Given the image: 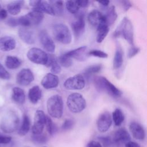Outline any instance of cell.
<instances>
[{"instance_id": "6da1fadb", "label": "cell", "mask_w": 147, "mask_h": 147, "mask_svg": "<svg viewBox=\"0 0 147 147\" xmlns=\"http://www.w3.org/2000/svg\"><path fill=\"white\" fill-rule=\"evenodd\" d=\"M93 82L96 89L99 92H106L109 95L115 98L120 97L122 94L120 90L104 76H95Z\"/></svg>"}, {"instance_id": "7a4b0ae2", "label": "cell", "mask_w": 147, "mask_h": 147, "mask_svg": "<svg viewBox=\"0 0 147 147\" xmlns=\"http://www.w3.org/2000/svg\"><path fill=\"white\" fill-rule=\"evenodd\" d=\"M114 36L115 37H122L133 46V27L130 20L126 17L123 18L118 27L114 31Z\"/></svg>"}, {"instance_id": "3957f363", "label": "cell", "mask_w": 147, "mask_h": 147, "mask_svg": "<svg viewBox=\"0 0 147 147\" xmlns=\"http://www.w3.org/2000/svg\"><path fill=\"white\" fill-rule=\"evenodd\" d=\"M47 109L49 115L54 118H60L63 114V100L57 94L49 97L47 102Z\"/></svg>"}, {"instance_id": "277c9868", "label": "cell", "mask_w": 147, "mask_h": 147, "mask_svg": "<svg viewBox=\"0 0 147 147\" xmlns=\"http://www.w3.org/2000/svg\"><path fill=\"white\" fill-rule=\"evenodd\" d=\"M44 17V13L36 8H33L31 11L25 16L17 18L18 25L28 28L30 26L40 24Z\"/></svg>"}, {"instance_id": "5b68a950", "label": "cell", "mask_w": 147, "mask_h": 147, "mask_svg": "<svg viewBox=\"0 0 147 147\" xmlns=\"http://www.w3.org/2000/svg\"><path fill=\"white\" fill-rule=\"evenodd\" d=\"M67 105L71 112L79 113L86 108V101L82 94L74 92L68 95L67 99Z\"/></svg>"}, {"instance_id": "8992f818", "label": "cell", "mask_w": 147, "mask_h": 147, "mask_svg": "<svg viewBox=\"0 0 147 147\" xmlns=\"http://www.w3.org/2000/svg\"><path fill=\"white\" fill-rule=\"evenodd\" d=\"M53 34L55 38L63 44H68L72 41V35L68 27L62 23L55 25L53 27Z\"/></svg>"}, {"instance_id": "52a82bcc", "label": "cell", "mask_w": 147, "mask_h": 147, "mask_svg": "<svg viewBox=\"0 0 147 147\" xmlns=\"http://www.w3.org/2000/svg\"><path fill=\"white\" fill-rule=\"evenodd\" d=\"M19 125V118L14 111L8 112L2 119L1 129L5 133H12L17 129Z\"/></svg>"}, {"instance_id": "ba28073f", "label": "cell", "mask_w": 147, "mask_h": 147, "mask_svg": "<svg viewBox=\"0 0 147 147\" xmlns=\"http://www.w3.org/2000/svg\"><path fill=\"white\" fill-rule=\"evenodd\" d=\"M27 57L33 63L45 65L48 60V55L42 49L35 47L28 51Z\"/></svg>"}, {"instance_id": "9c48e42d", "label": "cell", "mask_w": 147, "mask_h": 147, "mask_svg": "<svg viewBox=\"0 0 147 147\" xmlns=\"http://www.w3.org/2000/svg\"><path fill=\"white\" fill-rule=\"evenodd\" d=\"M63 85L67 90H79L84 88L86 85V82L83 75L77 74L66 79Z\"/></svg>"}, {"instance_id": "30bf717a", "label": "cell", "mask_w": 147, "mask_h": 147, "mask_svg": "<svg viewBox=\"0 0 147 147\" xmlns=\"http://www.w3.org/2000/svg\"><path fill=\"white\" fill-rule=\"evenodd\" d=\"M47 115L43 111L38 110L35 112L33 125L32 127L33 134H39L42 133L46 123Z\"/></svg>"}, {"instance_id": "8fae6325", "label": "cell", "mask_w": 147, "mask_h": 147, "mask_svg": "<svg viewBox=\"0 0 147 147\" xmlns=\"http://www.w3.org/2000/svg\"><path fill=\"white\" fill-rule=\"evenodd\" d=\"M112 123V119L110 113L105 111L98 117L96 121V126L100 133L106 132L110 127Z\"/></svg>"}, {"instance_id": "7c38bea8", "label": "cell", "mask_w": 147, "mask_h": 147, "mask_svg": "<svg viewBox=\"0 0 147 147\" xmlns=\"http://www.w3.org/2000/svg\"><path fill=\"white\" fill-rule=\"evenodd\" d=\"M38 37L41 45L45 51L51 53L54 52L55 50V44L48 33L45 30L40 31Z\"/></svg>"}, {"instance_id": "4fadbf2b", "label": "cell", "mask_w": 147, "mask_h": 147, "mask_svg": "<svg viewBox=\"0 0 147 147\" xmlns=\"http://www.w3.org/2000/svg\"><path fill=\"white\" fill-rule=\"evenodd\" d=\"M71 26L75 37L79 38L81 37L85 30L84 14L83 13H79L77 16L76 20L72 23Z\"/></svg>"}, {"instance_id": "5bb4252c", "label": "cell", "mask_w": 147, "mask_h": 147, "mask_svg": "<svg viewBox=\"0 0 147 147\" xmlns=\"http://www.w3.org/2000/svg\"><path fill=\"white\" fill-rule=\"evenodd\" d=\"M34 80V75L30 69L24 68L17 74V83L22 86H28Z\"/></svg>"}, {"instance_id": "9a60e30c", "label": "cell", "mask_w": 147, "mask_h": 147, "mask_svg": "<svg viewBox=\"0 0 147 147\" xmlns=\"http://www.w3.org/2000/svg\"><path fill=\"white\" fill-rule=\"evenodd\" d=\"M41 83L45 89H52L58 86L59 79L56 75L52 73H48L42 78Z\"/></svg>"}, {"instance_id": "2e32d148", "label": "cell", "mask_w": 147, "mask_h": 147, "mask_svg": "<svg viewBox=\"0 0 147 147\" xmlns=\"http://www.w3.org/2000/svg\"><path fill=\"white\" fill-rule=\"evenodd\" d=\"M87 49V48L86 46L80 47L65 53V55L71 59L74 58L76 60L83 61L86 60L88 55Z\"/></svg>"}, {"instance_id": "e0dca14e", "label": "cell", "mask_w": 147, "mask_h": 147, "mask_svg": "<svg viewBox=\"0 0 147 147\" xmlns=\"http://www.w3.org/2000/svg\"><path fill=\"white\" fill-rule=\"evenodd\" d=\"M18 36L24 42L28 44H33L35 42L34 33L28 28H20L18 30Z\"/></svg>"}, {"instance_id": "ac0fdd59", "label": "cell", "mask_w": 147, "mask_h": 147, "mask_svg": "<svg viewBox=\"0 0 147 147\" xmlns=\"http://www.w3.org/2000/svg\"><path fill=\"white\" fill-rule=\"evenodd\" d=\"M129 130L133 137L138 140H143L145 137V132L142 126L137 122H132L129 125Z\"/></svg>"}, {"instance_id": "d6986e66", "label": "cell", "mask_w": 147, "mask_h": 147, "mask_svg": "<svg viewBox=\"0 0 147 147\" xmlns=\"http://www.w3.org/2000/svg\"><path fill=\"white\" fill-rule=\"evenodd\" d=\"M87 20L88 23L93 26H98L101 22L106 23L104 15L96 10H93L89 13Z\"/></svg>"}, {"instance_id": "ffe728a7", "label": "cell", "mask_w": 147, "mask_h": 147, "mask_svg": "<svg viewBox=\"0 0 147 147\" xmlns=\"http://www.w3.org/2000/svg\"><path fill=\"white\" fill-rule=\"evenodd\" d=\"M113 140L117 143H127L130 141L131 137L125 128H120L114 133Z\"/></svg>"}, {"instance_id": "44dd1931", "label": "cell", "mask_w": 147, "mask_h": 147, "mask_svg": "<svg viewBox=\"0 0 147 147\" xmlns=\"http://www.w3.org/2000/svg\"><path fill=\"white\" fill-rule=\"evenodd\" d=\"M16 42L15 40L10 36H4L0 38V49L4 52H7L14 49Z\"/></svg>"}, {"instance_id": "7402d4cb", "label": "cell", "mask_w": 147, "mask_h": 147, "mask_svg": "<svg viewBox=\"0 0 147 147\" xmlns=\"http://www.w3.org/2000/svg\"><path fill=\"white\" fill-rule=\"evenodd\" d=\"M42 93L39 86H34L29 89L28 98L30 102L33 104H36L41 98Z\"/></svg>"}, {"instance_id": "603a6c76", "label": "cell", "mask_w": 147, "mask_h": 147, "mask_svg": "<svg viewBox=\"0 0 147 147\" xmlns=\"http://www.w3.org/2000/svg\"><path fill=\"white\" fill-rule=\"evenodd\" d=\"M109 31V26L105 22H101L97 26L96 42L101 43L107 36Z\"/></svg>"}, {"instance_id": "cb8c5ba5", "label": "cell", "mask_w": 147, "mask_h": 147, "mask_svg": "<svg viewBox=\"0 0 147 147\" xmlns=\"http://www.w3.org/2000/svg\"><path fill=\"white\" fill-rule=\"evenodd\" d=\"M123 61V52L122 49L119 45H118L114 54L113 59L114 69H119L121 67Z\"/></svg>"}, {"instance_id": "d4e9b609", "label": "cell", "mask_w": 147, "mask_h": 147, "mask_svg": "<svg viewBox=\"0 0 147 147\" xmlns=\"http://www.w3.org/2000/svg\"><path fill=\"white\" fill-rule=\"evenodd\" d=\"M12 98L14 101L18 104H23L25 101V94L24 91L20 87H14L13 88Z\"/></svg>"}, {"instance_id": "484cf974", "label": "cell", "mask_w": 147, "mask_h": 147, "mask_svg": "<svg viewBox=\"0 0 147 147\" xmlns=\"http://www.w3.org/2000/svg\"><path fill=\"white\" fill-rule=\"evenodd\" d=\"M46 65L51 67V71L53 74L56 75L61 72V67L53 55H48V60Z\"/></svg>"}, {"instance_id": "4316f807", "label": "cell", "mask_w": 147, "mask_h": 147, "mask_svg": "<svg viewBox=\"0 0 147 147\" xmlns=\"http://www.w3.org/2000/svg\"><path fill=\"white\" fill-rule=\"evenodd\" d=\"M30 127V121L28 115L24 114L22 118L21 125L18 129V133L21 136L26 135L29 131Z\"/></svg>"}, {"instance_id": "83f0119b", "label": "cell", "mask_w": 147, "mask_h": 147, "mask_svg": "<svg viewBox=\"0 0 147 147\" xmlns=\"http://www.w3.org/2000/svg\"><path fill=\"white\" fill-rule=\"evenodd\" d=\"M24 1H16L9 3L7 6V10L9 13L12 15H17L21 11L23 6Z\"/></svg>"}, {"instance_id": "f1b7e54d", "label": "cell", "mask_w": 147, "mask_h": 147, "mask_svg": "<svg viewBox=\"0 0 147 147\" xmlns=\"http://www.w3.org/2000/svg\"><path fill=\"white\" fill-rule=\"evenodd\" d=\"M106 24L109 26L111 25L117 18V14L115 8L114 6H111L107 10V13L104 15Z\"/></svg>"}, {"instance_id": "f546056e", "label": "cell", "mask_w": 147, "mask_h": 147, "mask_svg": "<svg viewBox=\"0 0 147 147\" xmlns=\"http://www.w3.org/2000/svg\"><path fill=\"white\" fill-rule=\"evenodd\" d=\"M21 60L15 56H7L5 60V64L7 68L11 69H16L21 65Z\"/></svg>"}, {"instance_id": "4dcf8cb0", "label": "cell", "mask_w": 147, "mask_h": 147, "mask_svg": "<svg viewBox=\"0 0 147 147\" xmlns=\"http://www.w3.org/2000/svg\"><path fill=\"white\" fill-rule=\"evenodd\" d=\"M48 2L51 5L55 15L61 16L63 14L64 5L62 1H51Z\"/></svg>"}, {"instance_id": "1f68e13d", "label": "cell", "mask_w": 147, "mask_h": 147, "mask_svg": "<svg viewBox=\"0 0 147 147\" xmlns=\"http://www.w3.org/2000/svg\"><path fill=\"white\" fill-rule=\"evenodd\" d=\"M113 120L117 126H120L125 119V116L120 109H115L112 114Z\"/></svg>"}, {"instance_id": "d6a6232c", "label": "cell", "mask_w": 147, "mask_h": 147, "mask_svg": "<svg viewBox=\"0 0 147 147\" xmlns=\"http://www.w3.org/2000/svg\"><path fill=\"white\" fill-rule=\"evenodd\" d=\"M36 8L38 9L41 11H42L43 13H46L48 14H49L51 16H55L53 9L48 2L41 1L38 6Z\"/></svg>"}, {"instance_id": "836d02e7", "label": "cell", "mask_w": 147, "mask_h": 147, "mask_svg": "<svg viewBox=\"0 0 147 147\" xmlns=\"http://www.w3.org/2000/svg\"><path fill=\"white\" fill-rule=\"evenodd\" d=\"M58 63L60 64V65L65 67V68H68L71 67L72 64V59L66 56L65 53L60 55L58 58Z\"/></svg>"}, {"instance_id": "e575fe53", "label": "cell", "mask_w": 147, "mask_h": 147, "mask_svg": "<svg viewBox=\"0 0 147 147\" xmlns=\"http://www.w3.org/2000/svg\"><path fill=\"white\" fill-rule=\"evenodd\" d=\"M65 6L67 10L72 14H76L79 9L76 1H67L65 3Z\"/></svg>"}, {"instance_id": "d590c367", "label": "cell", "mask_w": 147, "mask_h": 147, "mask_svg": "<svg viewBox=\"0 0 147 147\" xmlns=\"http://www.w3.org/2000/svg\"><path fill=\"white\" fill-rule=\"evenodd\" d=\"M45 126L47 127V130L50 135H53L56 132L57 129V126L53 123V122L50 118V117L47 115Z\"/></svg>"}, {"instance_id": "8d00e7d4", "label": "cell", "mask_w": 147, "mask_h": 147, "mask_svg": "<svg viewBox=\"0 0 147 147\" xmlns=\"http://www.w3.org/2000/svg\"><path fill=\"white\" fill-rule=\"evenodd\" d=\"M32 141L37 144H45L48 141V137L44 134H33L32 136Z\"/></svg>"}, {"instance_id": "74e56055", "label": "cell", "mask_w": 147, "mask_h": 147, "mask_svg": "<svg viewBox=\"0 0 147 147\" xmlns=\"http://www.w3.org/2000/svg\"><path fill=\"white\" fill-rule=\"evenodd\" d=\"M102 69V65L100 64H95L92 65H90L87 67L85 71L84 74L87 75H90L94 74H96L99 72Z\"/></svg>"}, {"instance_id": "f35d334b", "label": "cell", "mask_w": 147, "mask_h": 147, "mask_svg": "<svg viewBox=\"0 0 147 147\" xmlns=\"http://www.w3.org/2000/svg\"><path fill=\"white\" fill-rule=\"evenodd\" d=\"M87 54L89 56L98 57L99 58H107L108 57L107 53H105V52H103L102 51L98 50V49L91 50L87 53Z\"/></svg>"}, {"instance_id": "ab89813d", "label": "cell", "mask_w": 147, "mask_h": 147, "mask_svg": "<svg viewBox=\"0 0 147 147\" xmlns=\"http://www.w3.org/2000/svg\"><path fill=\"white\" fill-rule=\"evenodd\" d=\"M74 125V122L73 120L71 119H67L65 120V121L63 122L62 126H61V129L63 130H70L73 127Z\"/></svg>"}, {"instance_id": "60d3db41", "label": "cell", "mask_w": 147, "mask_h": 147, "mask_svg": "<svg viewBox=\"0 0 147 147\" xmlns=\"http://www.w3.org/2000/svg\"><path fill=\"white\" fill-rule=\"evenodd\" d=\"M10 75L3 66L0 63V79H9Z\"/></svg>"}, {"instance_id": "b9f144b4", "label": "cell", "mask_w": 147, "mask_h": 147, "mask_svg": "<svg viewBox=\"0 0 147 147\" xmlns=\"http://www.w3.org/2000/svg\"><path fill=\"white\" fill-rule=\"evenodd\" d=\"M140 51V48L134 47V45L131 46L130 49L128 51L127 53V57L129 58H131L134 57L135 55H136Z\"/></svg>"}, {"instance_id": "7bdbcfd3", "label": "cell", "mask_w": 147, "mask_h": 147, "mask_svg": "<svg viewBox=\"0 0 147 147\" xmlns=\"http://www.w3.org/2000/svg\"><path fill=\"white\" fill-rule=\"evenodd\" d=\"M11 140V137L0 134V144H6L9 143Z\"/></svg>"}, {"instance_id": "ee69618b", "label": "cell", "mask_w": 147, "mask_h": 147, "mask_svg": "<svg viewBox=\"0 0 147 147\" xmlns=\"http://www.w3.org/2000/svg\"><path fill=\"white\" fill-rule=\"evenodd\" d=\"M7 24L11 27H15L17 25H18V20L17 18H10V19H9L7 20Z\"/></svg>"}, {"instance_id": "f6af8a7d", "label": "cell", "mask_w": 147, "mask_h": 147, "mask_svg": "<svg viewBox=\"0 0 147 147\" xmlns=\"http://www.w3.org/2000/svg\"><path fill=\"white\" fill-rule=\"evenodd\" d=\"M79 7H87L88 6L89 4V1L87 0H79V1H76Z\"/></svg>"}, {"instance_id": "bcb514c9", "label": "cell", "mask_w": 147, "mask_h": 147, "mask_svg": "<svg viewBox=\"0 0 147 147\" xmlns=\"http://www.w3.org/2000/svg\"><path fill=\"white\" fill-rule=\"evenodd\" d=\"M86 147H102V146L101 144L98 141H91L87 144Z\"/></svg>"}, {"instance_id": "7dc6e473", "label": "cell", "mask_w": 147, "mask_h": 147, "mask_svg": "<svg viewBox=\"0 0 147 147\" xmlns=\"http://www.w3.org/2000/svg\"><path fill=\"white\" fill-rule=\"evenodd\" d=\"M121 3H122V5L123 6V8L125 11L128 10L130 8V7L131 6V4L129 1H121Z\"/></svg>"}, {"instance_id": "c3c4849f", "label": "cell", "mask_w": 147, "mask_h": 147, "mask_svg": "<svg viewBox=\"0 0 147 147\" xmlns=\"http://www.w3.org/2000/svg\"><path fill=\"white\" fill-rule=\"evenodd\" d=\"M125 147H140V146L138 143L130 141L125 144Z\"/></svg>"}, {"instance_id": "681fc988", "label": "cell", "mask_w": 147, "mask_h": 147, "mask_svg": "<svg viewBox=\"0 0 147 147\" xmlns=\"http://www.w3.org/2000/svg\"><path fill=\"white\" fill-rule=\"evenodd\" d=\"M7 16V12L5 9H1L0 10V20H5Z\"/></svg>"}, {"instance_id": "f907efd6", "label": "cell", "mask_w": 147, "mask_h": 147, "mask_svg": "<svg viewBox=\"0 0 147 147\" xmlns=\"http://www.w3.org/2000/svg\"><path fill=\"white\" fill-rule=\"evenodd\" d=\"M40 1H41L39 0H31L29 1V5L32 6L33 8H36L38 6Z\"/></svg>"}, {"instance_id": "816d5d0a", "label": "cell", "mask_w": 147, "mask_h": 147, "mask_svg": "<svg viewBox=\"0 0 147 147\" xmlns=\"http://www.w3.org/2000/svg\"><path fill=\"white\" fill-rule=\"evenodd\" d=\"M100 5H102L103 6H107L110 3L109 1H99L98 2Z\"/></svg>"}, {"instance_id": "f5cc1de1", "label": "cell", "mask_w": 147, "mask_h": 147, "mask_svg": "<svg viewBox=\"0 0 147 147\" xmlns=\"http://www.w3.org/2000/svg\"><path fill=\"white\" fill-rule=\"evenodd\" d=\"M1 4H0V10H1Z\"/></svg>"}, {"instance_id": "db71d44e", "label": "cell", "mask_w": 147, "mask_h": 147, "mask_svg": "<svg viewBox=\"0 0 147 147\" xmlns=\"http://www.w3.org/2000/svg\"><path fill=\"white\" fill-rule=\"evenodd\" d=\"M44 147H47V146H44Z\"/></svg>"}]
</instances>
